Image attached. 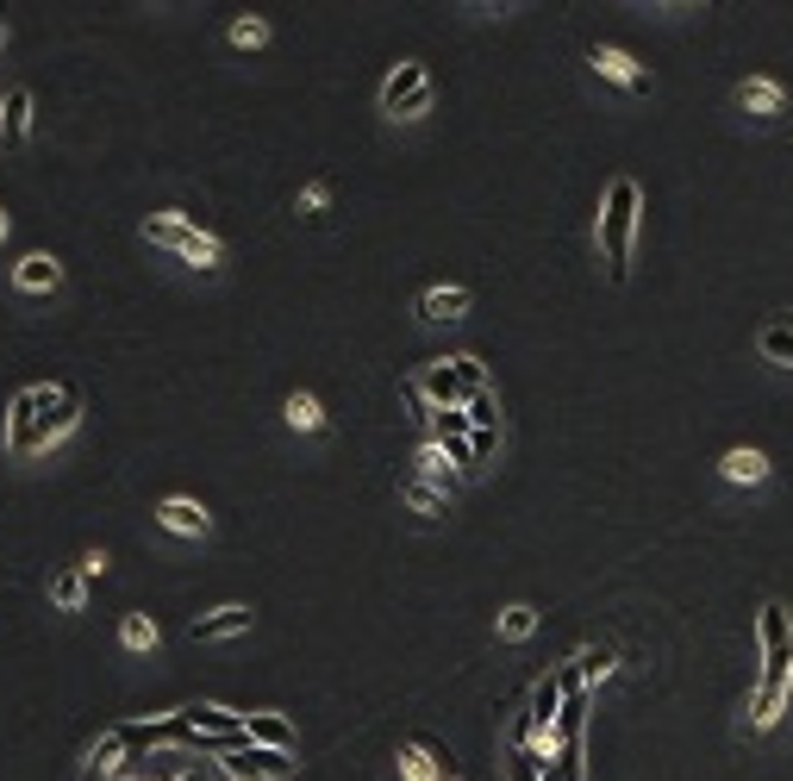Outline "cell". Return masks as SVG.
<instances>
[{
	"mask_svg": "<svg viewBox=\"0 0 793 781\" xmlns=\"http://www.w3.org/2000/svg\"><path fill=\"white\" fill-rule=\"evenodd\" d=\"M244 732H251V744H263V750H294V725L282 719V713H251Z\"/></svg>",
	"mask_w": 793,
	"mask_h": 781,
	"instance_id": "15",
	"label": "cell"
},
{
	"mask_svg": "<svg viewBox=\"0 0 793 781\" xmlns=\"http://www.w3.org/2000/svg\"><path fill=\"white\" fill-rule=\"evenodd\" d=\"M725 482H744V488H756L762 475H769V457L762 450H750V444H737V450H725Z\"/></svg>",
	"mask_w": 793,
	"mask_h": 781,
	"instance_id": "13",
	"label": "cell"
},
{
	"mask_svg": "<svg viewBox=\"0 0 793 781\" xmlns=\"http://www.w3.org/2000/svg\"><path fill=\"white\" fill-rule=\"evenodd\" d=\"M538 631V613L531 606H506L500 613V638H531Z\"/></svg>",
	"mask_w": 793,
	"mask_h": 781,
	"instance_id": "30",
	"label": "cell"
},
{
	"mask_svg": "<svg viewBox=\"0 0 793 781\" xmlns=\"http://www.w3.org/2000/svg\"><path fill=\"white\" fill-rule=\"evenodd\" d=\"M238 631H251V606H219V613H207V619H194V638H200V645L238 638Z\"/></svg>",
	"mask_w": 793,
	"mask_h": 781,
	"instance_id": "12",
	"label": "cell"
},
{
	"mask_svg": "<svg viewBox=\"0 0 793 781\" xmlns=\"http://www.w3.org/2000/svg\"><path fill=\"white\" fill-rule=\"evenodd\" d=\"M0 238H7V213H0Z\"/></svg>",
	"mask_w": 793,
	"mask_h": 781,
	"instance_id": "36",
	"label": "cell"
},
{
	"mask_svg": "<svg viewBox=\"0 0 793 781\" xmlns=\"http://www.w3.org/2000/svg\"><path fill=\"white\" fill-rule=\"evenodd\" d=\"M144 238L163 244V251H175L181 263H194V270H219V263H225V244H219L213 232H200V226L181 219V213H151L144 219Z\"/></svg>",
	"mask_w": 793,
	"mask_h": 781,
	"instance_id": "3",
	"label": "cell"
},
{
	"mask_svg": "<svg viewBox=\"0 0 793 781\" xmlns=\"http://www.w3.org/2000/svg\"><path fill=\"white\" fill-rule=\"evenodd\" d=\"M232 44L238 51H263V44H269V25L256 20V13H244V20H232Z\"/></svg>",
	"mask_w": 793,
	"mask_h": 781,
	"instance_id": "29",
	"label": "cell"
},
{
	"mask_svg": "<svg viewBox=\"0 0 793 781\" xmlns=\"http://www.w3.org/2000/svg\"><path fill=\"white\" fill-rule=\"evenodd\" d=\"M426 107H431V69H426V63H400V69L382 81V113L419 119Z\"/></svg>",
	"mask_w": 793,
	"mask_h": 781,
	"instance_id": "4",
	"label": "cell"
},
{
	"mask_svg": "<svg viewBox=\"0 0 793 781\" xmlns=\"http://www.w3.org/2000/svg\"><path fill=\"white\" fill-rule=\"evenodd\" d=\"M463 413H469V426H475V431H500V407H494V394H475Z\"/></svg>",
	"mask_w": 793,
	"mask_h": 781,
	"instance_id": "31",
	"label": "cell"
},
{
	"mask_svg": "<svg viewBox=\"0 0 793 781\" xmlns=\"http://www.w3.org/2000/svg\"><path fill=\"white\" fill-rule=\"evenodd\" d=\"M587 63H594V69H601L606 81H619V88H631V95H643V88H650V69H638V63L625 57L619 44H601V51H594Z\"/></svg>",
	"mask_w": 793,
	"mask_h": 781,
	"instance_id": "10",
	"label": "cell"
},
{
	"mask_svg": "<svg viewBox=\"0 0 793 781\" xmlns=\"http://www.w3.org/2000/svg\"><path fill=\"white\" fill-rule=\"evenodd\" d=\"M450 370H456V382H463L469 400H475V394H487V370H482V356H450Z\"/></svg>",
	"mask_w": 793,
	"mask_h": 781,
	"instance_id": "27",
	"label": "cell"
},
{
	"mask_svg": "<svg viewBox=\"0 0 793 781\" xmlns=\"http://www.w3.org/2000/svg\"><path fill=\"white\" fill-rule=\"evenodd\" d=\"M175 781H200V769H181V776H175Z\"/></svg>",
	"mask_w": 793,
	"mask_h": 781,
	"instance_id": "35",
	"label": "cell"
},
{
	"mask_svg": "<svg viewBox=\"0 0 793 781\" xmlns=\"http://www.w3.org/2000/svg\"><path fill=\"white\" fill-rule=\"evenodd\" d=\"M119 638H125L132 650H156V638H163V631H156V619H144V613H125Z\"/></svg>",
	"mask_w": 793,
	"mask_h": 781,
	"instance_id": "25",
	"label": "cell"
},
{
	"mask_svg": "<svg viewBox=\"0 0 793 781\" xmlns=\"http://www.w3.org/2000/svg\"><path fill=\"white\" fill-rule=\"evenodd\" d=\"M638 182L619 176L613 188H606V207H601V256H606V275L613 282H625V270H631V238H638Z\"/></svg>",
	"mask_w": 793,
	"mask_h": 781,
	"instance_id": "2",
	"label": "cell"
},
{
	"mask_svg": "<svg viewBox=\"0 0 793 781\" xmlns=\"http://www.w3.org/2000/svg\"><path fill=\"white\" fill-rule=\"evenodd\" d=\"M219 769L232 781H282L294 776V750H263V744H238L219 757Z\"/></svg>",
	"mask_w": 793,
	"mask_h": 781,
	"instance_id": "5",
	"label": "cell"
},
{
	"mask_svg": "<svg viewBox=\"0 0 793 781\" xmlns=\"http://www.w3.org/2000/svg\"><path fill=\"white\" fill-rule=\"evenodd\" d=\"M13 282H20L25 294H44V288H57V282H63V263H57L51 251H32V256H20Z\"/></svg>",
	"mask_w": 793,
	"mask_h": 781,
	"instance_id": "11",
	"label": "cell"
},
{
	"mask_svg": "<svg viewBox=\"0 0 793 781\" xmlns=\"http://www.w3.org/2000/svg\"><path fill=\"white\" fill-rule=\"evenodd\" d=\"M737 100H744V107H750L756 119H774L781 107H788V95H781V88H774L769 76H750L744 88H737Z\"/></svg>",
	"mask_w": 793,
	"mask_h": 781,
	"instance_id": "16",
	"label": "cell"
},
{
	"mask_svg": "<svg viewBox=\"0 0 793 781\" xmlns=\"http://www.w3.org/2000/svg\"><path fill=\"white\" fill-rule=\"evenodd\" d=\"M25 132H32V95L13 88V95L0 100V138H7V144H25Z\"/></svg>",
	"mask_w": 793,
	"mask_h": 781,
	"instance_id": "14",
	"label": "cell"
},
{
	"mask_svg": "<svg viewBox=\"0 0 793 781\" xmlns=\"http://www.w3.org/2000/svg\"><path fill=\"white\" fill-rule=\"evenodd\" d=\"M788 694H793V675H788Z\"/></svg>",
	"mask_w": 793,
	"mask_h": 781,
	"instance_id": "38",
	"label": "cell"
},
{
	"mask_svg": "<svg viewBox=\"0 0 793 781\" xmlns=\"http://www.w3.org/2000/svg\"><path fill=\"white\" fill-rule=\"evenodd\" d=\"M156 519H163L169 531H181V538H207V531H213L207 507H200V501H188V494H169V501L156 507Z\"/></svg>",
	"mask_w": 793,
	"mask_h": 781,
	"instance_id": "9",
	"label": "cell"
},
{
	"mask_svg": "<svg viewBox=\"0 0 793 781\" xmlns=\"http://www.w3.org/2000/svg\"><path fill=\"white\" fill-rule=\"evenodd\" d=\"M51 601H57L63 613H76V606L88 601V582H81V569H63L57 582H51Z\"/></svg>",
	"mask_w": 793,
	"mask_h": 781,
	"instance_id": "24",
	"label": "cell"
},
{
	"mask_svg": "<svg viewBox=\"0 0 793 781\" xmlns=\"http://www.w3.org/2000/svg\"><path fill=\"white\" fill-rule=\"evenodd\" d=\"M538 781H581V738H562L557 744V762H550Z\"/></svg>",
	"mask_w": 793,
	"mask_h": 781,
	"instance_id": "22",
	"label": "cell"
},
{
	"mask_svg": "<svg viewBox=\"0 0 793 781\" xmlns=\"http://www.w3.org/2000/svg\"><path fill=\"white\" fill-rule=\"evenodd\" d=\"M407 781H438L431 776V762H426V744H412L407 750Z\"/></svg>",
	"mask_w": 793,
	"mask_h": 781,
	"instance_id": "32",
	"label": "cell"
},
{
	"mask_svg": "<svg viewBox=\"0 0 793 781\" xmlns=\"http://www.w3.org/2000/svg\"><path fill=\"white\" fill-rule=\"evenodd\" d=\"M88 762H95V769H132V750H125V732H107V738L95 744V750H88Z\"/></svg>",
	"mask_w": 793,
	"mask_h": 781,
	"instance_id": "20",
	"label": "cell"
},
{
	"mask_svg": "<svg viewBox=\"0 0 793 781\" xmlns=\"http://www.w3.org/2000/svg\"><path fill=\"white\" fill-rule=\"evenodd\" d=\"M613 669H619V650H613V645H587V650L575 657V675H581V682H601V675H613Z\"/></svg>",
	"mask_w": 793,
	"mask_h": 781,
	"instance_id": "19",
	"label": "cell"
},
{
	"mask_svg": "<svg viewBox=\"0 0 793 781\" xmlns=\"http://www.w3.org/2000/svg\"><path fill=\"white\" fill-rule=\"evenodd\" d=\"M419 312H426V319H463V312H469V288H431L426 300H419Z\"/></svg>",
	"mask_w": 793,
	"mask_h": 781,
	"instance_id": "17",
	"label": "cell"
},
{
	"mask_svg": "<svg viewBox=\"0 0 793 781\" xmlns=\"http://www.w3.org/2000/svg\"><path fill=\"white\" fill-rule=\"evenodd\" d=\"M756 351L769 356V363H781V370H793V326H762Z\"/></svg>",
	"mask_w": 793,
	"mask_h": 781,
	"instance_id": "21",
	"label": "cell"
},
{
	"mask_svg": "<svg viewBox=\"0 0 793 781\" xmlns=\"http://www.w3.org/2000/svg\"><path fill=\"white\" fill-rule=\"evenodd\" d=\"M7 450L13 457H38V388H20L7 407Z\"/></svg>",
	"mask_w": 793,
	"mask_h": 781,
	"instance_id": "7",
	"label": "cell"
},
{
	"mask_svg": "<svg viewBox=\"0 0 793 781\" xmlns=\"http://www.w3.org/2000/svg\"><path fill=\"white\" fill-rule=\"evenodd\" d=\"M81 419V394L76 388H38V444L51 450L57 438H69Z\"/></svg>",
	"mask_w": 793,
	"mask_h": 781,
	"instance_id": "6",
	"label": "cell"
},
{
	"mask_svg": "<svg viewBox=\"0 0 793 781\" xmlns=\"http://www.w3.org/2000/svg\"><path fill=\"white\" fill-rule=\"evenodd\" d=\"M419 482H438V488H456V469H450V457L438 444L419 450Z\"/></svg>",
	"mask_w": 793,
	"mask_h": 781,
	"instance_id": "23",
	"label": "cell"
},
{
	"mask_svg": "<svg viewBox=\"0 0 793 781\" xmlns=\"http://www.w3.org/2000/svg\"><path fill=\"white\" fill-rule=\"evenodd\" d=\"M431 438H438V444H450V438H469V413H463V407L431 413Z\"/></svg>",
	"mask_w": 793,
	"mask_h": 781,
	"instance_id": "28",
	"label": "cell"
},
{
	"mask_svg": "<svg viewBox=\"0 0 793 781\" xmlns=\"http://www.w3.org/2000/svg\"><path fill=\"white\" fill-rule=\"evenodd\" d=\"M469 444H475V463H487L494 444H500V431H475V426H469Z\"/></svg>",
	"mask_w": 793,
	"mask_h": 781,
	"instance_id": "33",
	"label": "cell"
},
{
	"mask_svg": "<svg viewBox=\"0 0 793 781\" xmlns=\"http://www.w3.org/2000/svg\"><path fill=\"white\" fill-rule=\"evenodd\" d=\"M0 44H7V25H0Z\"/></svg>",
	"mask_w": 793,
	"mask_h": 781,
	"instance_id": "37",
	"label": "cell"
},
{
	"mask_svg": "<svg viewBox=\"0 0 793 781\" xmlns=\"http://www.w3.org/2000/svg\"><path fill=\"white\" fill-rule=\"evenodd\" d=\"M81 582H95V575H107V550H88V557H81Z\"/></svg>",
	"mask_w": 793,
	"mask_h": 781,
	"instance_id": "34",
	"label": "cell"
},
{
	"mask_svg": "<svg viewBox=\"0 0 793 781\" xmlns=\"http://www.w3.org/2000/svg\"><path fill=\"white\" fill-rule=\"evenodd\" d=\"M756 645H762V669H756V694H750V732H769L781 719L788 675H793V619L781 601L756 613Z\"/></svg>",
	"mask_w": 793,
	"mask_h": 781,
	"instance_id": "1",
	"label": "cell"
},
{
	"mask_svg": "<svg viewBox=\"0 0 793 781\" xmlns=\"http://www.w3.org/2000/svg\"><path fill=\"white\" fill-rule=\"evenodd\" d=\"M400 501H412L426 519H444V513H450V501L431 488V482H419V475H407V482H400Z\"/></svg>",
	"mask_w": 793,
	"mask_h": 781,
	"instance_id": "18",
	"label": "cell"
},
{
	"mask_svg": "<svg viewBox=\"0 0 793 781\" xmlns=\"http://www.w3.org/2000/svg\"><path fill=\"white\" fill-rule=\"evenodd\" d=\"M444 781H456V776H444Z\"/></svg>",
	"mask_w": 793,
	"mask_h": 781,
	"instance_id": "39",
	"label": "cell"
},
{
	"mask_svg": "<svg viewBox=\"0 0 793 781\" xmlns=\"http://www.w3.org/2000/svg\"><path fill=\"white\" fill-rule=\"evenodd\" d=\"M412 388L426 394V407H431V413H444V407H469V394H463V382H456V370H450V356H444V363H431V370L419 375Z\"/></svg>",
	"mask_w": 793,
	"mask_h": 781,
	"instance_id": "8",
	"label": "cell"
},
{
	"mask_svg": "<svg viewBox=\"0 0 793 781\" xmlns=\"http://www.w3.org/2000/svg\"><path fill=\"white\" fill-rule=\"evenodd\" d=\"M288 426L294 431H319V426H326V413H319L312 394H288Z\"/></svg>",
	"mask_w": 793,
	"mask_h": 781,
	"instance_id": "26",
	"label": "cell"
}]
</instances>
